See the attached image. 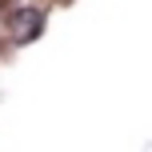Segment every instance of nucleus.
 <instances>
[{
  "instance_id": "f257e3e1",
  "label": "nucleus",
  "mask_w": 152,
  "mask_h": 152,
  "mask_svg": "<svg viewBox=\"0 0 152 152\" xmlns=\"http://www.w3.org/2000/svg\"><path fill=\"white\" fill-rule=\"evenodd\" d=\"M40 24H44V16L32 8V12H24V20H20V32H16V40H28V36H36L40 32Z\"/></svg>"
}]
</instances>
